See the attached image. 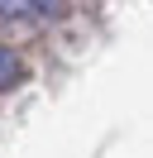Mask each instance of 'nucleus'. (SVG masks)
<instances>
[{
  "label": "nucleus",
  "mask_w": 153,
  "mask_h": 158,
  "mask_svg": "<svg viewBox=\"0 0 153 158\" xmlns=\"http://www.w3.org/2000/svg\"><path fill=\"white\" fill-rule=\"evenodd\" d=\"M19 72H24V67H19V58H14L10 48H0V91H10V86H14V81H19Z\"/></svg>",
  "instance_id": "obj_1"
},
{
  "label": "nucleus",
  "mask_w": 153,
  "mask_h": 158,
  "mask_svg": "<svg viewBox=\"0 0 153 158\" xmlns=\"http://www.w3.org/2000/svg\"><path fill=\"white\" fill-rule=\"evenodd\" d=\"M57 0H29V10H53Z\"/></svg>",
  "instance_id": "obj_2"
}]
</instances>
